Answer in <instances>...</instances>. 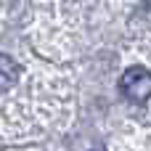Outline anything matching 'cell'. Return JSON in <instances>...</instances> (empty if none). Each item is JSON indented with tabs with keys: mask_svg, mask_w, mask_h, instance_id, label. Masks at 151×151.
<instances>
[{
	"mask_svg": "<svg viewBox=\"0 0 151 151\" xmlns=\"http://www.w3.org/2000/svg\"><path fill=\"white\" fill-rule=\"evenodd\" d=\"M119 93L133 101V104H143L151 98V72L146 66H130L125 69L122 80H119Z\"/></svg>",
	"mask_w": 151,
	"mask_h": 151,
	"instance_id": "obj_1",
	"label": "cell"
},
{
	"mask_svg": "<svg viewBox=\"0 0 151 151\" xmlns=\"http://www.w3.org/2000/svg\"><path fill=\"white\" fill-rule=\"evenodd\" d=\"M19 74H21L19 64H16L11 56H3V53H0V93L11 90V88L19 82Z\"/></svg>",
	"mask_w": 151,
	"mask_h": 151,
	"instance_id": "obj_2",
	"label": "cell"
}]
</instances>
